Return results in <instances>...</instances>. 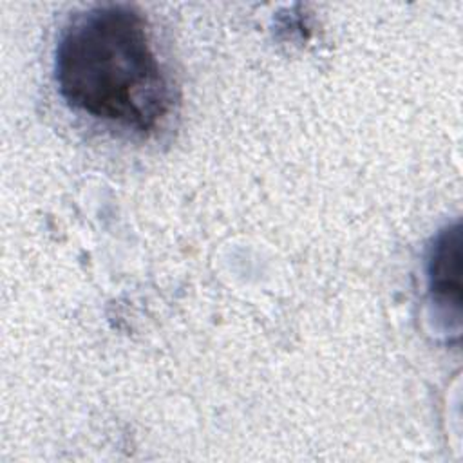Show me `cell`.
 Here are the masks:
<instances>
[{"label": "cell", "mask_w": 463, "mask_h": 463, "mask_svg": "<svg viewBox=\"0 0 463 463\" xmlns=\"http://www.w3.org/2000/svg\"><path fill=\"white\" fill-rule=\"evenodd\" d=\"M54 80L76 112L148 136L168 118L174 87L139 11L127 4L92 5L61 27Z\"/></svg>", "instance_id": "6da1fadb"}, {"label": "cell", "mask_w": 463, "mask_h": 463, "mask_svg": "<svg viewBox=\"0 0 463 463\" xmlns=\"http://www.w3.org/2000/svg\"><path fill=\"white\" fill-rule=\"evenodd\" d=\"M427 282L432 304L461 318V228L454 222L436 233L427 253Z\"/></svg>", "instance_id": "7a4b0ae2"}]
</instances>
